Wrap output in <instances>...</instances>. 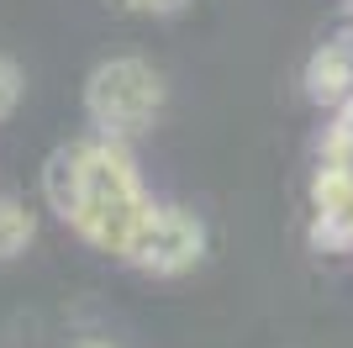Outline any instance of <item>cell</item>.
Listing matches in <instances>:
<instances>
[{"label":"cell","instance_id":"cell-4","mask_svg":"<svg viewBox=\"0 0 353 348\" xmlns=\"http://www.w3.org/2000/svg\"><path fill=\"white\" fill-rule=\"evenodd\" d=\"M348 90H353V43L332 37V43H322L306 58V95H311V106L338 111L348 101Z\"/></svg>","mask_w":353,"mask_h":348},{"label":"cell","instance_id":"cell-7","mask_svg":"<svg viewBox=\"0 0 353 348\" xmlns=\"http://www.w3.org/2000/svg\"><path fill=\"white\" fill-rule=\"evenodd\" d=\"M16 101H21V69H16V58L0 53V122L16 111Z\"/></svg>","mask_w":353,"mask_h":348},{"label":"cell","instance_id":"cell-1","mask_svg":"<svg viewBox=\"0 0 353 348\" xmlns=\"http://www.w3.org/2000/svg\"><path fill=\"white\" fill-rule=\"evenodd\" d=\"M153 211H159V201H153L148 185H143L132 143L105 137V132L79 137V201H74L69 227L79 232L95 253L132 259V248H137V238H143Z\"/></svg>","mask_w":353,"mask_h":348},{"label":"cell","instance_id":"cell-10","mask_svg":"<svg viewBox=\"0 0 353 348\" xmlns=\"http://www.w3.org/2000/svg\"><path fill=\"white\" fill-rule=\"evenodd\" d=\"M79 348H111V343H101V338H90V343H79Z\"/></svg>","mask_w":353,"mask_h":348},{"label":"cell","instance_id":"cell-5","mask_svg":"<svg viewBox=\"0 0 353 348\" xmlns=\"http://www.w3.org/2000/svg\"><path fill=\"white\" fill-rule=\"evenodd\" d=\"M43 195H48V206H53V217H59V222L74 217V201H79V137H74V143H59L53 153H48Z\"/></svg>","mask_w":353,"mask_h":348},{"label":"cell","instance_id":"cell-3","mask_svg":"<svg viewBox=\"0 0 353 348\" xmlns=\"http://www.w3.org/2000/svg\"><path fill=\"white\" fill-rule=\"evenodd\" d=\"M201 259H206V222L195 211H185V206L159 201V211L148 217V227H143L127 264H137L143 275H185Z\"/></svg>","mask_w":353,"mask_h":348},{"label":"cell","instance_id":"cell-8","mask_svg":"<svg viewBox=\"0 0 353 348\" xmlns=\"http://www.w3.org/2000/svg\"><path fill=\"white\" fill-rule=\"evenodd\" d=\"M111 6H121V11H132V16H174L190 0H111Z\"/></svg>","mask_w":353,"mask_h":348},{"label":"cell","instance_id":"cell-2","mask_svg":"<svg viewBox=\"0 0 353 348\" xmlns=\"http://www.w3.org/2000/svg\"><path fill=\"white\" fill-rule=\"evenodd\" d=\"M163 101H169V85L143 53L101 58L85 79V116L95 122V132L121 137V143L143 137L163 116Z\"/></svg>","mask_w":353,"mask_h":348},{"label":"cell","instance_id":"cell-11","mask_svg":"<svg viewBox=\"0 0 353 348\" xmlns=\"http://www.w3.org/2000/svg\"><path fill=\"white\" fill-rule=\"evenodd\" d=\"M348 6H353V0H348Z\"/></svg>","mask_w":353,"mask_h":348},{"label":"cell","instance_id":"cell-6","mask_svg":"<svg viewBox=\"0 0 353 348\" xmlns=\"http://www.w3.org/2000/svg\"><path fill=\"white\" fill-rule=\"evenodd\" d=\"M32 238H37V217H32V211L16 201V195H0V259L27 253Z\"/></svg>","mask_w":353,"mask_h":348},{"label":"cell","instance_id":"cell-9","mask_svg":"<svg viewBox=\"0 0 353 348\" xmlns=\"http://www.w3.org/2000/svg\"><path fill=\"white\" fill-rule=\"evenodd\" d=\"M338 127H348V132H353V90H348V101L338 106Z\"/></svg>","mask_w":353,"mask_h":348}]
</instances>
